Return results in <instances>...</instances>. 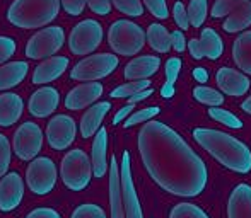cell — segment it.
<instances>
[{"label":"cell","mask_w":251,"mask_h":218,"mask_svg":"<svg viewBox=\"0 0 251 218\" xmlns=\"http://www.w3.org/2000/svg\"><path fill=\"white\" fill-rule=\"evenodd\" d=\"M139 152L151 177L171 195L195 198L207 186L205 162L164 123L147 121L142 126Z\"/></svg>","instance_id":"obj_1"},{"label":"cell","mask_w":251,"mask_h":218,"mask_svg":"<svg viewBox=\"0 0 251 218\" xmlns=\"http://www.w3.org/2000/svg\"><path fill=\"white\" fill-rule=\"evenodd\" d=\"M193 138L197 143L217 159L224 167L238 172L248 174L251 171V152L250 149L238 138L227 133L208 128H197L193 131Z\"/></svg>","instance_id":"obj_2"},{"label":"cell","mask_w":251,"mask_h":218,"mask_svg":"<svg viewBox=\"0 0 251 218\" xmlns=\"http://www.w3.org/2000/svg\"><path fill=\"white\" fill-rule=\"evenodd\" d=\"M62 0H14L7 12L10 24L23 29H38L56 19Z\"/></svg>","instance_id":"obj_3"},{"label":"cell","mask_w":251,"mask_h":218,"mask_svg":"<svg viewBox=\"0 0 251 218\" xmlns=\"http://www.w3.org/2000/svg\"><path fill=\"white\" fill-rule=\"evenodd\" d=\"M147 34L139 24L132 21L120 19L111 24L108 31V43L116 55L133 56L144 48Z\"/></svg>","instance_id":"obj_4"},{"label":"cell","mask_w":251,"mask_h":218,"mask_svg":"<svg viewBox=\"0 0 251 218\" xmlns=\"http://www.w3.org/2000/svg\"><path fill=\"white\" fill-rule=\"evenodd\" d=\"M93 160L84 150L74 149L62 159L60 165V177L65 188L70 191H82L89 186L93 177Z\"/></svg>","instance_id":"obj_5"},{"label":"cell","mask_w":251,"mask_h":218,"mask_svg":"<svg viewBox=\"0 0 251 218\" xmlns=\"http://www.w3.org/2000/svg\"><path fill=\"white\" fill-rule=\"evenodd\" d=\"M120 60L116 55L111 53H100L87 56L80 60L72 70H70V79L79 80V82H94L108 77L118 66Z\"/></svg>","instance_id":"obj_6"},{"label":"cell","mask_w":251,"mask_h":218,"mask_svg":"<svg viewBox=\"0 0 251 218\" xmlns=\"http://www.w3.org/2000/svg\"><path fill=\"white\" fill-rule=\"evenodd\" d=\"M56 165L48 157H36L31 160L29 167L26 171V182L27 188L38 196H45L51 193L56 184Z\"/></svg>","instance_id":"obj_7"},{"label":"cell","mask_w":251,"mask_h":218,"mask_svg":"<svg viewBox=\"0 0 251 218\" xmlns=\"http://www.w3.org/2000/svg\"><path fill=\"white\" fill-rule=\"evenodd\" d=\"M102 41V26L94 19L80 21L69 36V48L74 55L84 56L96 50Z\"/></svg>","instance_id":"obj_8"},{"label":"cell","mask_w":251,"mask_h":218,"mask_svg":"<svg viewBox=\"0 0 251 218\" xmlns=\"http://www.w3.org/2000/svg\"><path fill=\"white\" fill-rule=\"evenodd\" d=\"M65 43V33L60 26L45 27L31 36L26 44V56L31 60L50 58L63 46Z\"/></svg>","instance_id":"obj_9"},{"label":"cell","mask_w":251,"mask_h":218,"mask_svg":"<svg viewBox=\"0 0 251 218\" xmlns=\"http://www.w3.org/2000/svg\"><path fill=\"white\" fill-rule=\"evenodd\" d=\"M14 153L21 160H33L43 149V131L33 121H26L16 130L12 138Z\"/></svg>","instance_id":"obj_10"},{"label":"cell","mask_w":251,"mask_h":218,"mask_svg":"<svg viewBox=\"0 0 251 218\" xmlns=\"http://www.w3.org/2000/svg\"><path fill=\"white\" fill-rule=\"evenodd\" d=\"M77 126L74 118L67 114H56L47 125V140L53 150H65L74 143Z\"/></svg>","instance_id":"obj_11"},{"label":"cell","mask_w":251,"mask_h":218,"mask_svg":"<svg viewBox=\"0 0 251 218\" xmlns=\"http://www.w3.org/2000/svg\"><path fill=\"white\" fill-rule=\"evenodd\" d=\"M120 174H122V189H123V205H125V218H144L142 208H140L139 196L133 184L132 169H130V153L123 152L122 165H120Z\"/></svg>","instance_id":"obj_12"},{"label":"cell","mask_w":251,"mask_h":218,"mask_svg":"<svg viewBox=\"0 0 251 218\" xmlns=\"http://www.w3.org/2000/svg\"><path fill=\"white\" fill-rule=\"evenodd\" d=\"M24 198V181L19 172H9L0 179V212H14Z\"/></svg>","instance_id":"obj_13"},{"label":"cell","mask_w":251,"mask_h":218,"mask_svg":"<svg viewBox=\"0 0 251 218\" xmlns=\"http://www.w3.org/2000/svg\"><path fill=\"white\" fill-rule=\"evenodd\" d=\"M188 50L190 55L195 60H201V58L217 60L224 53V43H222V38L212 27H205L201 31L200 40L188 41Z\"/></svg>","instance_id":"obj_14"},{"label":"cell","mask_w":251,"mask_h":218,"mask_svg":"<svg viewBox=\"0 0 251 218\" xmlns=\"http://www.w3.org/2000/svg\"><path fill=\"white\" fill-rule=\"evenodd\" d=\"M215 82H217L219 89L222 90L227 96L241 97L245 96L250 90L251 82L245 73L238 72L234 68H229V66H222L217 70V75H215Z\"/></svg>","instance_id":"obj_15"},{"label":"cell","mask_w":251,"mask_h":218,"mask_svg":"<svg viewBox=\"0 0 251 218\" xmlns=\"http://www.w3.org/2000/svg\"><path fill=\"white\" fill-rule=\"evenodd\" d=\"M102 96V86L100 82H84L74 87L65 97V108L70 111H79L87 106H93Z\"/></svg>","instance_id":"obj_16"},{"label":"cell","mask_w":251,"mask_h":218,"mask_svg":"<svg viewBox=\"0 0 251 218\" xmlns=\"http://www.w3.org/2000/svg\"><path fill=\"white\" fill-rule=\"evenodd\" d=\"M60 104V94L55 87H41L31 96L29 99V112L34 118H48L51 112L56 111Z\"/></svg>","instance_id":"obj_17"},{"label":"cell","mask_w":251,"mask_h":218,"mask_svg":"<svg viewBox=\"0 0 251 218\" xmlns=\"http://www.w3.org/2000/svg\"><path fill=\"white\" fill-rule=\"evenodd\" d=\"M67 66H69L67 56H50L34 68L31 80H33L34 86H43V84L53 82L65 73Z\"/></svg>","instance_id":"obj_18"},{"label":"cell","mask_w":251,"mask_h":218,"mask_svg":"<svg viewBox=\"0 0 251 218\" xmlns=\"http://www.w3.org/2000/svg\"><path fill=\"white\" fill-rule=\"evenodd\" d=\"M109 208H111V218H125L122 174L115 157H111V162H109Z\"/></svg>","instance_id":"obj_19"},{"label":"cell","mask_w":251,"mask_h":218,"mask_svg":"<svg viewBox=\"0 0 251 218\" xmlns=\"http://www.w3.org/2000/svg\"><path fill=\"white\" fill-rule=\"evenodd\" d=\"M229 218H251V186L238 184L232 189L227 203Z\"/></svg>","instance_id":"obj_20"},{"label":"cell","mask_w":251,"mask_h":218,"mask_svg":"<svg viewBox=\"0 0 251 218\" xmlns=\"http://www.w3.org/2000/svg\"><path fill=\"white\" fill-rule=\"evenodd\" d=\"M109 109H111V103L102 101V103L93 104L84 112L82 119H80V135H82V138H91L100 131L102 119L108 114Z\"/></svg>","instance_id":"obj_21"},{"label":"cell","mask_w":251,"mask_h":218,"mask_svg":"<svg viewBox=\"0 0 251 218\" xmlns=\"http://www.w3.org/2000/svg\"><path fill=\"white\" fill-rule=\"evenodd\" d=\"M161 66V58L159 56H139V58H133L130 63H126L125 66V79L126 80H142L149 79L154 75L155 72Z\"/></svg>","instance_id":"obj_22"},{"label":"cell","mask_w":251,"mask_h":218,"mask_svg":"<svg viewBox=\"0 0 251 218\" xmlns=\"http://www.w3.org/2000/svg\"><path fill=\"white\" fill-rule=\"evenodd\" d=\"M24 111V103L21 96L14 92H7L0 96V126L10 128L19 121L21 114Z\"/></svg>","instance_id":"obj_23"},{"label":"cell","mask_w":251,"mask_h":218,"mask_svg":"<svg viewBox=\"0 0 251 218\" xmlns=\"http://www.w3.org/2000/svg\"><path fill=\"white\" fill-rule=\"evenodd\" d=\"M91 160H93V172L94 177H102L108 171V131L106 128H100V131L94 135L93 152H91Z\"/></svg>","instance_id":"obj_24"},{"label":"cell","mask_w":251,"mask_h":218,"mask_svg":"<svg viewBox=\"0 0 251 218\" xmlns=\"http://www.w3.org/2000/svg\"><path fill=\"white\" fill-rule=\"evenodd\" d=\"M29 65L26 62H10L0 66V90L19 86L27 75Z\"/></svg>","instance_id":"obj_25"},{"label":"cell","mask_w":251,"mask_h":218,"mask_svg":"<svg viewBox=\"0 0 251 218\" xmlns=\"http://www.w3.org/2000/svg\"><path fill=\"white\" fill-rule=\"evenodd\" d=\"M232 60L239 70L251 75V31H246L236 38L232 44Z\"/></svg>","instance_id":"obj_26"},{"label":"cell","mask_w":251,"mask_h":218,"mask_svg":"<svg viewBox=\"0 0 251 218\" xmlns=\"http://www.w3.org/2000/svg\"><path fill=\"white\" fill-rule=\"evenodd\" d=\"M251 26V0L236 9L232 14H229L224 22V31L227 33H239Z\"/></svg>","instance_id":"obj_27"},{"label":"cell","mask_w":251,"mask_h":218,"mask_svg":"<svg viewBox=\"0 0 251 218\" xmlns=\"http://www.w3.org/2000/svg\"><path fill=\"white\" fill-rule=\"evenodd\" d=\"M147 41H149L152 50L157 53H168L173 46L171 34L162 24H151L147 29Z\"/></svg>","instance_id":"obj_28"},{"label":"cell","mask_w":251,"mask_h":218,"mask_svg":"<svg viewBox=\"0 0 251 218\" xmlns=\"http://www.w3.org/2000/svg\"><path fill=\"white\" fill-rule=\"evenodd\" d=\"M151 87V80L149 79H142V80H130V82L123 84V86L116 87L115 90H111V97L115 99H123V97H132L135 94L142 92V90L149 89Z\"/></svg>","instance_id":"obj_29"},{"label":"cell","mask_w":251,"mask_h":218,"mask_svg":"<svg viewBox=\"0 0 251 218\" xmlns=\"http://www.w3.org/2000/svg\"><path fill=\"white\" fill-rule=\"evenodd\" d=\"M193 97H195L199 103L207 104V106H210V108L222 106V103H224V96H222L219 90L210 89V87H205V86L195 87V89H193Z\"/></svg>","instance_id":"obj_30"},{"label":"cell","mask_w":251,"mask_h":218,"mask_svg":"<svg viewBox=\"0 0 251 218\" xmlns=\"http://www.w3.org/2000/svg\"><path fill=\"white\" fill-rule=\"evenodd\" d=\"M208 116L215 121L222 123V125L229 126L232 130H241L243 128V121L238 118L236 114H232L231 111H226L222 109L221 106H215V108H210L208 109Z\"/></svg>","instance_id":"obj_31"},{"label":"cell","mask_w":251,"mask_h":218,"mask_svg":"<svg viewBox=\"0 0 251 218\" xmlns=\"http://www.w3.org/2000/svg\"><path fill=\"white\" fill-rule=\"evenodd\" d=\"M188 19L193 27H200L203 21L207 19L208 2L207 0H192L188 5Z\"/></svg>","instance_id":"obj_32"},{"label":"cell","mask_w":251,"mask_h":218,"mask_svg":"<svg viewBox=\"0 0 251 218\" xmlns=\"http://www.w3.org/2000/svg\"><path fill=\"white\" fill-rule=\"evenodd\" d=\"M169 218H208V215L193 203H179L171 210Z\"/></svg>","instance_id":"obj_33"},{"label":"cell","mask_w":251,"mask_h":218,"mask_svg":"<svg viewBox=\"0 0 251 218\" xmlns=\"http://www.w3.org/2000/svg\"><path fill=\"white\" fill-rule=\"evenodd\" d=\"M250 0H215L214 7H212V17L219 19V17H227L229 14H232L236 9H239L241 5H245Z\"/></svg>","instance_id":"obj_34"},{"label":"cell","mask_w":251,"mask_h":218,"mask_svg":"<svg viewBox=\"0 0 251 218\" xmlns=\"http://www.w3.org/2000/svg\"><path fill=\"white\" fill-rule=\"evenodd\" d=\"M159 112H161V109H159L157 106L140 109V111L132 112V114H130L128 118L125 119L123 126H125V128H132V126L140 125V123H147V121H151V119L154 118V116H157Z\"/></svg>","instance_id":"obj_35"},{"label":"cell","mask_w":251,"mask_h":218,"mask_svg":"<svg viewBox=\"0 0 251 218\" xmlns=\"http://www.w3.org/2000/svg\"><path fill=\"white\" fill-rule=\"evenodd\" d=\"M113 5L128 17H140L144 14V2L140 0H111Z\"/></svg>","instance_id":"obj_36"},{"label":"cell","mask_w":251,"mask_h":218,"mask_svg":"<svg viewBox=\"0 0 251 218\" xmlns=\"http://www.w3.org/2000/svg\"><path fill=\"white\" fill-rule=\"evenodd\" d=\"M70 218H106V213L101 206L93 205V203H84L74 210Z\"/></svg>","instance_id":"obj_37"},{"label":"cell","mask_w":251,"mask_h":218,"mask_svg":"<svg viewBox=\"0 0 251 218\" xmlns=\"http://www.w3.org/2000/svg\"><path fill=\"white\" fill-rule=\"evenodd\" d=\"M10 159H12V152H10V142L5 135L0 133V179L7 174L10 167Z\"/></svg>","instance_id":"obj_38"},{"label":"cell","mask_w":251,"mask_h":218,"mask_svg":"<svg viewBox=\"0 0 251 218\" xmlns=\"http://www.w3.org/2000/svg\"><path fill=\"white\" fill-rule=\"evenodd\" d=\"M142 2L146 3V7L149 9V12L154 17H157V19H168L169 9L166 0H142Z\"/></svg>","instance_id":"obj_39"},{"label":"cell","mask_w":251,"mask_h":218,"mask_svg":"<svg viewBox=\"0 0 251 218\" xmlns=\"http://www.w3.org/2000/svg\"><path fill=\"white\" fill-rule=\"evenodd\" d=\"M17 46H16V41L12 38H7V36H0V65L10 60L16 53Z\"/></svg>","instance_id":"obj_40"},{"label":"cell","mask_w":251,"mask_h":218,"mask_svg":"<svg viewBox=\"0 0 251 218\" xmlns=\"http://www.w3.org/2000/svg\"><path fill=\"white\" fill-rule=\"evenodd\" d=\"M175 21L178 24V27H181V31H186L192 24H190V19H188V10L185 9L181 2H176L175 3Z\"/></svg>","instance_id":"obj_41"},{"label":"cell","mask_w":251,"mask_h":218,"mask_svg":"<svg viewBox=\"0 0 251 218\" xmlns=\"http://www.w3.org/2000/svg\"><path fill=\"white\" fill-rule=\"evenodd\" d=\"M179 72H181V60L179 58H169L166 62V79H168L169 84H175L176 79H178Z\"/></svg>","instance_id":"obj_42"},{"label":"cell","mask_w":251,"mask_h":218,"mask_svg":"<svg viewBox=\"0 0 251 218\" xmlns=\"http://www.w3.org/2000/svg\"><path fill=\"white\" fill-rule=\"evenodd\" d=\"M87 5V0H62V7L69 16H80Z\"/></svg>","instance_id":"obj_43"},{"label":"cell","mask_w":251,"mask_h":218,"mask_svg":"<svg viewBox=\"0 0 251 218\" xmlns=\"http://www.w3.org/2000/svg\"><path fill=\"white\" fill-rule=\"evenodd\" d=\"M111 0H87V5L98 16H106L111 12Z\"/></svg>","instance_id":"obj_44"},{"label":"cell","mask_w":251,"mask_h":218,"mask_svg":"<svg viewBox=\"0 0 251 218\" xmlns=\"http://www.w3.org/2000/svg\"><path fill=\"white\" fill-rule=\"evenodd\" d=\"M26 218H62L60 213L53 208H36L27 213Z\"/></svg>","instance_id":"obj_45"},{"label":"cell","mask_w":251,"mask_h":218,"mask_svg":"<svg viewBox=\"0 0 251 218\" xmlns=\"http://www.w3.org/2000/svg\"><path fill=\"white\" fill-rule=\"evenodd\" d=\"M171 41H173V48H175L178 53H181V51L186 48L185 34H183L181 31H175V33H171Z\"/></svg>","instance_id":"obj_46"},{"label":"cell","mask_w":251,"mask_h":218,"mask_svg":"<svg viewBox=\"0 0 251 218\" xmlns=\"http://www.w3.org/2000/svg\"><path fill=\"white\" fill-rule=\"evenodd\" d=\"M132 112H133V104H130V103H128L125 108H122V109H120V111L115 114V118H113V125H120V123H122L125 118H128V116L132 114Z\"/></svg>","instance_id":"obj_47"},{"label":"cell","mask_w":251,"mask_h":218,"mask_svg":"<svg viewBox=\"0 0 251 218\" xmlns=\"http://www.w3.org/2000/svg\"><path fill=\"white\" fill-rule=\"evenodd\" d=\"M152 94H154V90L151 89H146V90H142V92H139V94H135V96H132V97H128V103L130 104H135V103H140V101H144V99H147V97H151Z\"/></svg>","instance_id":"obj_48"},{"label":"cell","mask_w":251,"mask_h":218,"mask_svg":"<svg viewBox=\"0 0 251 218\" xmlns=\"http://www.w3.org/2000/svg\"><path fill=\"white\" fill-rule=\"evenodd\" d=\"M193 77H195L197 82L205 84V82H207V80H208V72L203 68V66H199V68L193 70Z\"/></svg>","instance_id":"obj_49"},{"label":"cell","mask_w":251,"mask_h":218,"mask_svg":"<svg viewBox=\"0 0 251 218\" xmlns=\"http://www.w3.org/2000/svg\"><path fill=\"white\" fill-rule=\"evenodd\" d=\"M161 96L164 97V99H169V97L175 96V84L166 82V84H164V87L161 89Z\"/></svg>","instance_id":"obj_50"},{"label":"cell","mask_w":251,"mask_h":218,"mask_svg":"<svg viewBox=\"0 0 251 218\" xmlns=\"http://www.w3.org/2000/svg\"><path fill=\"white\" fill-rule=\"evenodd\" d=\"M241 109H243L245 112H248V114H251V96L245 101V103L241 104Z\"/></svg>","instance_id":"obj_51"}]
</instances>
